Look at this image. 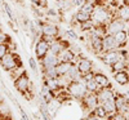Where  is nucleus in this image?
Listing matches in <instances>:
<instances>
[{"label": "nucleus", "instance_id": "f257e3e1", "mask_svg": "<svg viewBox=\"0 0 129 120\" xmlns=\"http://www.w3.org/2000/svg\"><path fill=\"white\" fill-rule=\"evenodd\" d=\"M115 18V13L103 4H95V8L90 14V21L93 25H107L110 21Z\"/></svg>", "mask_w": 129, "mask_h": 120}, {"label": "nucleus", "instance_id": "f03ea898", "mask_svg": "<svg viewBox=\"0 0 129 120\" xmlns=\"http://www.w3.org/2000/svg\"><path fill=\"white\" fill-rule=\"evenodd\" d=\"M66 91L67 93L71 96L72 100H78L80 101L81 98L88 93L87 85L83 80H74V81H69L66 85Z\"/></svg>", "mask_w": 129, "mask_h": 120}, {"label": "nucleus", "instance_id": "7ed1b4c3", "mask_svg": "<svg viewBox=\"0 0 129 120\" xmlns=\"http://www.w3.org/2000/svg\"><path fill=\"white\" fill-rule=\"evenodd\" d=\"M14 86H16V89H17L21 94H23L25 97H26V94H28V93L34 94V91H32V84H31V81H30V79H28L26 71L21 72L17 78L14 79Z\"/></svg>", "mask_w": 129, "mask_h": 120}, {"label": "nucleus", "instance_id": "20e7f679", "mask_svg": "<svg viewBox=\"0 0 129 120\" xmlns=\"http://www.w3.org/2000/svg\"><path fill=\"white\" fill-rule=\"evenodd\" d=\"M0 66L5 71H13V70L19 69L22 66V63H21V59L18 58L16 53L8 52L3 58H0Z\"/></svg>", "mask_w": 129, "mask_h": 120}, {"label": "nucleus", "instance_id": "39448f33", "mask_svg": "<svg viewBox=\"0 0 129 120\" xmlns=\"http://www.w3.org/2000/svg\"><path fill=\"white\" fill-rule=\"evenodd\" d=\"M40 31H41V38L49 43L56 40L59 34L58 26L50 22H40Z\"/></svg>", "mask_w": 129, "mask_h": 120}, {"label": "nucleus", "instance_id": "423d86ee", "mask_svg": "<svg viewBox=\"0 0 129 120\" xmlns=\"http://www.w3.org/2000/svg\"><path fill=\"white\" fill-rule=\"evenodd\" d=\"M79 102H80V106H81V108H83V111H84V112H88V114L93 112L94 108L100 105L97 93H93V92H88Z\"/></svg>", "mask_w": 129, "mask_h": 120}, {"label": "nucleus", "instance_id": "0eeeda50", "mask_svg": "<svg viewBox=\"0 0 129 120\" xmlns=\"http://www.w3.org/2000/svg\"><path fill=\"white\" fill-rule=\"evenodd\" d=\"M90 32V36H89V44H90V49L93 50L94 54L100 56V54L103 53V36L97 35L95 32L92 30Z\"/></svg>", "mask_w": 129, "mask_h": 120}, {"label": "nucleus", "instance_id": "6e6552de", "mask_svg": "<svg viewBox=\"0 0 129 120\" xmlns=\"http://www.w3.org/2000/svg\"><path fill=\"white\" fill-rule=\"evenodd\" d=\"M49 45H50V43L44 40L43 38H40L38 41H36V44L34 47V52H35V56H36V59L41 61L43 58H44L47 54L49 53Z\"/></svg>", "mask_w": 129, "mask_h": 120}, {"label": "nucleus", "instance_id": "1a4fd4ad", "mask_svg": "<svg viewBox=\"0 0 129 120\" xmlns=\"http://www.w3.org/2000/svg\"><path fill=\"white\" fill-rule=\"evenodd\" d=\"M76 66H78V69H79V71H80V74H81V75L88 74V72H90V71H94V70H93V69H94L93 62H92L89 58L84 57L83 54H79V56H78Z\"/></svg>", "mask_w": 129, "mask_h": 120}, {"label": "nucleus", "instance_id": "9d476101", "mask_svg": "<svg viewBox=\"0 0 129 120\" xmlns=\"http://www.w3.org/2000/svg\"><path fill=\"white\" fill-rule=\"evenodd\" d=\"M125 23L123 19H120L119 17H115L112 18L109 23L106 25V30H107V34L110 35H115L117 31H121V30H125Z\"/></svg>", "mask_w": 129, "mask_h": 120}, {"label": "nucleus", "instance_id": "9b49d317", "mask_svg": "<svg viewBox=\"0 0 129 120\" xmlns=\"http://www.w3.org/2000/svg\"><path fill=\"white\" fill-rule=\"evenodd\" d=\"M58 63H59V57L56 56V54H53V53H50V52L40 61L41 67H56Z\"/></svg>", "mask_w": 129, "mask_h": 120}, {"label": "nucleus", "instance_id": "f8f14e48", "mask_svg": "<svg viewBox=\"0 0 129 120\" xmlns=\"http://www.w3.org/2000/svg\"><path fill=\"white\" fill-rule=\"evenodd\" d=\"M94 80L95 83L98 84V86L102 89V88H111V83H110V79L103 74V72H98V71H94Z\"/></svg>", "mask_w": 129, "mask_h": 120}, {"label": "nucleus", "instance_id": "ddd939ff", "mask_svg": "<svg viewBox=\"0 0 129 120\" xmlns=\"http://www.w3.org/2000/svg\"><path fill=\"white\" fill-rule=\"evenodd\" d=\"M116 49H119V48H117V44H116V41H115L114 35H110V34L105 35L103 36V53L105 52L116 50Z\"/></svg>", "mask_w": 129, "mask_h": 120}, {"label": "nucleus", "instance_id": "4468645a", "mask_svg": "<svg viewBox=\"0 0 129 120\" xmlns=\"http://www.w3.org/2000/svg\"><path fill=\"white\" fill-rule=\"evenodd\" d=\"M114 80L116 84H119L121 86H125L129 84V72L128 70H123V71H117L114 74Z\"/></svg>", "mask_w": 129, "mask_h": 120}, {"label": "nucleus", "instance_id": "2eb2a0df", "mask_svg": "<svg viewBox=\"0 0 129 120\" xmlns=\"http://www.w3.org/2000/svg\"><path fill=\"white\" fill-rule=\"evenodd\" d=\"M58 57H59V61H64V62H72V63H76L75 61H78V54H75L74 50H72L71 48L64 49Z\"/></svg>", "mask_w": 129, "mask_h": 120}, {"label": "nucleus", "instance_id": "dca6fc26", "mask_svg": "<svg viewBox=\"0 0 129 120\" xmlns=\"http://www.w3.org/2000/svg\"><path fill=\"white\" fill-rule=\"evenodd\" d=\"M97 97H98V101L100 103L106 101V100H110V98H114L115 97V91L111 88H102L100 89L98 92H97Z\"/></svg>", "mask_w": 129, "mask_h": 120}, {"label": "nucleus", "instance_id": "f3484780", "mask_svg": "<svg viewBox=\"0 0 129 120\" xmlns=\"http://www.w3.org/2000/svg\"><path fill=\"white\" fill-rule=\"evenodd\" d=\"M115 38V41H116V44H117V48H123L126 45V43H128V32L126 30H121V31H117L116 34L114 35Z\"/></svg>", "mask_w": 129, "mask_h": 120}, {"label": "nucleus", "instance_id": "a211bd4d", "mask_svg": "<svg viewBox=\"0 0 129 120\" xmlns=\"http://www.w3.org/2000/svg\"><path fill=\"white\" fill-rule=\"evenodd\" d=\"M72 62H64V61H59V63L56 66V71L58 74L59 78H64L67 75V72L70 71L71 66H72Z\"/></svg>", "mask_w": 129, "mask_h": 120}, {"label": "nucleus", "instance_id": "6ab92c4d", "mask_svg": "<svg viewBox=\"0 0 129 120\" xmlns=\"http://www.w3.org/2000/svg\"><path fill=\"white\" fill-rule=\"evenodd\" d=\"M64 79L67 80V83L69 81H74V80H81V74H80V71H79V69L76 66V63H74L71 66L70 71L67 72L66 76H64Z\"/></svg>", "mask_w": 129, "mask_h": 120}, {"label": "nucleus", "instance_id": "aec40b11", "mask_svg": "<svg viewBox=\"0 0 129 120\" xmlns=\"http://www.w3.org/2000/svg\"><path fill=\"white\" fill-rule=\"evenodd\" d=\"M128 69H129V61L128 59H119V61H116L114 65L110 66V70L112 71V74H115L117 71L128 70Z\"/></svg>", "mask_w": 129, "mask_h": 120}, {"label": "nucleus", "instance_id": "412c9836", "mask_svg": "<svg viewBox=\"0 0 129 120\" xmlns=\"http://www.w3.org/2000/svg\"><path fill=\"white\" fill-rule=\"evenodd\" d=\"M117 12H116V17H119L120 19H123L124 22H128L129 21V7L128 5H120L117 7Z\"/></svg>", "mask_w": 129, "mask_h": 120}, {"label": "nucleus", "instance_id": "4be33fe9", "mask_svg": "<svg viewBox=\"0 0 129 120\" xmlns=\"http://www.w3.org/2000/svg\"><path fill=\"white\" fill-rule=\"evenodd\" d=\"M41 72L44 79H58L59 76L56 71V67H41Z\"/></svg>", "mask_w": 129, "mask_h": 120}, {"label": "nucleus", "instance_id": "5701e85b", "mask_svg": "<svg viewBox=\"0 0 129 120\" xmlns=\"http://www.w3.org/2000/svg\"><path fill=\"white\" fill-rule=\"evenodd\" d=\"M74 21H76L78 25H83L85 22H89L90 21V14H87V13H83V12H79L78 13H75L74 16Z\"/></svg>", "mask_w": 129, "mask_h": 120}, {"label": "nucleus", "instance_id": "b1692460", "mask_svg": "<svg viewBox=\"0 0 129 120\" xmlns=\"http://www.w3.org/2000/svg\"><path fill=\"white\" fill-rule=\"evenodd\" d=\"M101 105L105 107V110L107 111V114H114V112H116V107H115L114 98H110V100H106V101L101 102Z\"/></svg>", "mask_w": 129, "mask_h": 120}, {"label": "nucleus", "instance_id": "393cba45", "mask_svg": "<svg viewBox=\"0 0 129 120\" xmlns=\"http://www.w3.org/2000/svg\"><path fill=\"white\" fill-rule=\"evenodd\" d=\"M2 4H3V10H5V13L8 14L9 19L12 21V22H17V17H16V14H14V12H13V9L10 8V5L5 2V0H3Z\"/></svg>", "mask_w": 129, "mask_h": 120}, {"label": "nucleus", "instance_id": "a878e982", "mask_svg": "<svg viewBox=\"0 0 129 120\" xmlns=\"http://www.w3.org/2000/svg\"><path fill=\"white\" fill-rule=\"evenodd\" d=\"M94 8H95V4H94L93 2H88V0H85V3L79 8V10H80V12H83V13L92 14V12L94 10Z\"/></svg>", "mask_w": 129, "mask_h": 120}, {"label": "nucleus", "instance_id": "bb28decb", "mask_svg": "<svg viewBox=\"0 0 129 120\" xmlns=\"http://www.w3.org/2000/svg\"><path fill=\"white\" fill-rule=\"evenodd\" d=\"M93 114H94L97 117H100L101 120H102V119H106V117H107V115H109V114H107V111L105 110V107H103L101 103H100V105H98V106H97V107L94 108V110H93Z\"/></svg>", "mask_w": 129, "mask_h": 120}, {"label": "nucleus", "instance_id": "cd10ccee", "mask_svg": "<svg viewBox=\"0 0 129 120\" xmlns=\"http://www.w3.org/2000/svg\"><path fill=\"white\" fill-rule=\"evenodd\" d=\"M85 85H87V89H88V92H93V93H97L101 88L98 86V84L95 83V80H94V78L92 79V80H89V81H87L85 83Z\"/></svg>", "mask_w": 129, "mask_h": 120}, {"label": "nucleus", "instance_id": "c85d7f7f", "mask_svg": "<svg viewBox=\"0 0 129 120\" xmlns=\"http://www.w3.org/2000/svg\"><path fill=\"white\" fill-rule=\"evenodd\" d=\"M8 52H10L8 43H2V44H0V58H3Z\"/></svg>", "mask_w": 129, "mask_h": 120}, {"label": "nucleus", "instance_id": "c756f323", "mask_svg": "<svg viewBox=\"0 0 129 120\" xmlns=\"http://www.w3.org/2000/svg\"><path fill=\"white\" fill-rule=\"evenodd\" d=\"M28 65H30V69H31L32 71L38 72L39 66H38V62H36V59H35L34 57H30V58H28Z\"/></svg>", "mask_w": 129, "mask_h": 120}, {"label": "nucleus", "instance_id": "7c9ffc66", "mask_svg": "<svg viewBox=\"0 0 129 120\" xmlns=\"http://www.w3.org/2000/svg\"><path fill=\"white\" fill-rule=\"evenodd\" d=\"M93 78H94V71H90V72H88V74H84V75H81V80H83L84 83H87V81L92 80Z\"/></svg>", "mask_w": 129, "mask_h": 120}, {"label": "nucleus", "instance_id": "2f4dec72", "mask_svg": "<svg viewBox=\"0 0 129 120\" xmlns=\"http://www.w3.org/2000/svg\"><path fill=\"white\" fill-rule=\"evenodd\" d=\"M70 3H71V7H81L84 3H85V0H70Z\"/></svg>", "mask_w": 129, "mask_h": 120}, {"label": "nucleus", "instance_id": "473e14b6", "mask_svg": "<svg viewBox=\"0 0 129 120\" xmlns=\"http://www.w3.org/2000/svg\"><path fill=\"white\" fill-rule=\"evenodd\" d=\"M66 36H69V38H71V39H78V38H79L78 34H76L74 30H66Z\"/></svg>", "mask_w": 129, "mask_h": 120}, {"label": "nucleus", "instance_id": "72a5a7b5", "mask_svg": "<svg viewBox=\"0 0 129 120\" xmlns=\"http://www.w3.org/2000/svg\"><path fill=\"white\" fill-rule=\"evenodd\" d=\"M83 120H101V119H100V117H97L93 112H90V114H88L87 116H85Z\"/></svg>", "mask_w": 129, "mask_h": 120}, {"label": "nucleus", "instance_id": "f704fd0d", "mask_svg": "<svg viewBox=\"0 0 129 120\" xmlns=\"http://www.w3.org/2000/svg\"><path fill=\"white\" fill-rule=\"evenodd\" d=\"M19 112H21V120H30V117L27 116V114L25 112L22 107H19Z\"/></svg>", "mask_w": 129, "mask_h": 120}, {"label": "nucleus", "instance_id": "c9c22d12", "mask_svg": "<svg viewBox=\"0 0 129 120\" xmlns=\"http://www.w3.org/2000/svg\"><path fill=\"white\" fill-rule=\"evenodd\" d=\"M30 2H31L32 4H35V5L38 7V4H39V2H40V0H30Z\"/></svg>", "mask_w": 129, "mask_h": 120}, {"label": "nucleus", "instance_id": "e433bc0d", "mask_svg": "<svg viewBox=\"0 0 129 120\" xmlns=\"http://www.w3.org/2000/svg\"><path fill=\"white\" fill-rule=\"evenodd\" d=\"M123 4H124V5H128V7H129V0H123Z\"/></svg>", "mask_w": 129, "mask_h": 120}, {"label": "nucleus", "instance_id": "4c0bfd02", "mask_svg": "<svg viewBox=\"0 0 129 120\" xmlns=\"http://www.w3.org/2000/svg\"><path fill=\"white\" fill-rule=\"evenodd\" d=\"M56 3H62V2H64V0H54Z\"/></svg>", "mask_w": 129, "mask_h": 120}, {"label": "nucleus", "instance_id": "58836bf2", "mask_svg": "<svg viewBox=\"0 0 129 120\" xmlns=\"http://www.w3.org/2000/svg\"><path fill=\"white\" fill-rule=\"evenodd\" d=\"M0 120H7V119H5L4 116H2V117H0Z\"/></svg>", "mask_w": 129, "mask_h": 120}, {"label": "nucleus", "instance_id": "ea45409f", "mask_svg": "<svg viewBox=\"0 0 129 120\" xmlns=\"http://www.w3.org/2000/svg\"><path fill=\"white\" fill-rule=\"evenodd\" d=\"M126 97H129V89H128V92H126Z\"/></svg>", "mask_w": 129, "mask_h": 120}, {"label": "nucleus", "instance_id": "a19ab883", "mask_svg": "<svg viewBox=\"0 0 129 120\" xmlns=\"http://www.w3.org/2000/svg\"><path fill=\"white\" fill-rule=\"evenodd\" d=\"M3 116V114H2V110H0V117H2Z\"/></svg>", "mask_w": 129, "mask_h": 120}, {"label": "nucleus", "instance_id": "79ce46f5", "mask_svg": "<svg viewBox=\"0 0 129 120\" xmlns=\"http://www.w3.org/2000/svg\"><path fill=\"white\" fill-rule=\"evenodd\" d=\"M126 32H128V36H129V27H128V30H126Z\"/></svg>", "mask_w": 129, "mask_h": 120}, {"label": "nucleus", "instance_id": "37998d69", "mask_svg": "<svg viewBox=\"0 0 129 120\" xmlns=\"http://www.w3.org/2000/svg\"><path fill=\"white\" fill-rule=\"evenodd\" d=\"M0 102H2V98H0Z\"/></svg>", "mask_w": 129, "mask_h": 120}]
</instances>
